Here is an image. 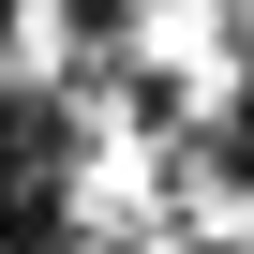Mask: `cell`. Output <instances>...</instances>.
Returning a JSON list of instances; mask_svg holds the SVG:
<instances>
[{
    "mask_svg": "<svg viewBox=\"0 0 254 254\" xmlns=\"http://www.w3.org/2000/svg\"><path fill=\"white\" fill-rule=\"evenodd\" d=\"M15 45H30V0H0V75H15Z\"/></svg>",
    "mask_w": 254,
    "mask_h": 254,
    "instance_id": "1",
    "label": "cell"
}]
</instances>
